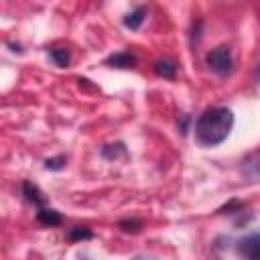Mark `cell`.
Wrapping results in <instances>:
<instances>
[{
	"mask_svg": "<svg viewBox=\"0 0 260 260\" xmlns=\"http://www.w3.org/2000/svg\"><path fill=\"white\" fill-rule=\"evenodd\" d=\"M22 193H24V197H26V201H30L37 209H41V207H45V197H43V193H41V189L37 187V185H32V183H24L22 185Z\"/></svg>",
	"mask_w": 260,
	"mask_h": 260,
	"instance_id": "5",
	"label": "cell"
},
{
	"mask_svg": "<svg viewBox=\"0 0 260 260\" xmlns=\"http://www.w3.org/2000/svg\"><path fill=\"white\" fill-rule=\"evenodd\" d=\"M120 228H122L124 232H138L140 221H134V219H132V221H128V219H126V221H120Z\"/></svg>",
	"mask_w": 260,
	"mask_h": 260,
	"instance_id": "12",
	"label": "cell"
},
{
	"mask_svg": "<svg viewBox=\"0 0 260 260\" xmlns=\"http://www.w3.org/2000/svg\"><path fill=\"white\" fill-rule=\"evenodd\" d=\"M106 63H108L110 67H122V69H128V67H134V65H136V57H134L132 53L122 51V53H116V55L108 57Z\"/></svg>",
	"mask_w": 260,
	"mask_h": 260,
	"instance_id": "4",
	"label": "cell"
},
{
	"mask_svg": "<svg viewBox=\"0 0 260 260\" xmlns=\"http://www.w3.org/2000/svg\"><path fill=\"white\" fill-rule=\"evenodd\" d=\"M69 238H71V240H89V238H91V232L85 230V228H73V230L69 232Z\"/></svg>",
	"mask_w": 260,
	"mask_h": 260,
	"instance_id": "10",
	"label": "cell"
},
{
	"mask_svg": "<svg viewBox=\"0 0 260 260\" xmlns=\"http://www.w3.org/2000/svg\"><path fill=\"white\" fill-rule=\"evenodd\" d=\"M144 8L142 6H138V8H134L130 14H126V18H124V26H128V28H138L140 24H142V20H144Z\"/></svg>",
	"mask_w": 260,
	"mask_h": 260,
	"instance_id": "7",
	"label": "cell"
},
{
	"mask_svg": "<svg viewBox=\"0 0 260 260\" xmlns=\"http://www.w3.org/2000/svg\"><path fill=\"white\" fill-rule=\"evenodd\" d=\"M49 55H51V59H53L59 67H65V65L69 63V51H67V49H51Z\"/></svg>",
	"mask_w": 260,
	"mask_h": 260,
	"instance_id": "9",
	"label": "cell"
},
{
	"mask_svg": "<svg viewBox=\"0 0 260 260\" xmlns=\"http://www.w3.org/2000/svg\"><path fill=\"white\" fill-rule=\"evenodd\" d=\"M207 65L211 71L219 73V75H225L232 71V65H234V59H232V53L228 47H217V49H211L205 57Z\"/></svg>",
	"mask_w": 260,
	"mask_h": 260,
	"instance_id": "2",
	"label": "cell"
},
{
	"mask_svg": "<svg viewBox=\"0 0 260 260\" xmlns=\"http://www.w3.org/2000/svg\"><path fill=\"white\" fill-rule=\"evenodd\" d=\"M37 219H39L43 225H49V228L61 223V215H59L55 209H49V207H41V209L37 211Z\"/></svg>",
	"mask_w": 260,
	"mask_h": 260,
	"instance_id": "6",
	"label": "cell"
},
{
	"mask_svg": "<svg viewBox=\"0 0 260 260\" xmlns=\"http://www.w3.org/2000/svg\"><path fill=\"white\" fill-rule=\"evenodd\" d=\"M238 250L244 256V260H260V232L240 240Z\"/></svg>",
	"mask_w": 260,
	"mask_h": 260,
	"instance_id": "3",
	"label": "cell"
},
{
	"mask_svg": "<svg viewBox=\"0 0 260 260\" xmlns=\"http://www.w3.org/2000/svg\"><path fill=\"white\" fill-rule=\"evenodd\" d=\"M45 167H47V169H53V171L63 169V167H65V156H53V158H47V160H45Z\"/></svg>",
	"mask_w": 260,
	"mask_h": 260,
	"instance_id": "11",
	"label": "cell"
},
{
	"mask_svg": "<svg viewBox=\"0 0 260 260\" xmlns=\"http://www.w3.org/2000/svg\"><path fill=\"white\" fill-rule=\"evenodd\" d=\"M234 128V114L230 108H207L195 122V138L203 146H215L223 142Z\"/></svg>",
	"mask_w": 260,
	"mask_h": 260,
	"instance_id": "1",
	"label": "cell"
},
{
	"mask_svg": "<svg viewBox=\"0 0 260 260\" xmlns=\"http://www.w3.org/2000/svg\"><path fill=\"white\" fill-rule=\"evenodd\" d=\"M175 63L173 61H169V59H158L156 63H154V71L158 73V75H162V77H167V79H173L175 77Z\"/></svg>",
	"mask_w": 260,
	"mask_h": 260,
	"instance_id": "8",
	"label": "cell"
}]
</instances>
